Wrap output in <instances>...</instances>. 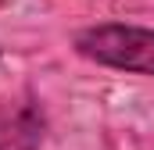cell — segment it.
Here are the masks:
<instances>
[{
	"label": "cell",
	"instance_id": "obj_1",
	"mask_svg": "<svg viewBox=\"0 0 154 150\" xmlns=\"http://www.w3.org/2000/svg\"><path fill=\"white\" fill-rule=\"evenodd\" d=\"M75 50L93 64L154 79V29L122 25V22L90 25L75 36Z\"/></svg>",
	"mask_w": 154,
	"mask_h": 150
},
{
	"label": "cell",
	"instance_id": "obj_2",
	"mask_svg": "<svg viewBox=\"0 0 154 150\" xmlns=\"http://www.w3.org/2000/svg\"><path fill=\"white\" fill-rule=\"evenodd\" d=\"M43 132H47V118L32 93L0 100V150H39Z\"/></svg>",
	"mask_w": 154,
	"mask_h": 150
},
{
	"label": "cell",
	"instance_id": "obj_3",
	"mask_svg": "<svg viewBox=\"0 0 154 150\" xmlns=\"http://www.w3.org/2000/svg\"><path fill=\"white\" fill-rule=\"evenodd\" d=\"M0 4H4V0H0Z\"/></svg>",
	"mask_w": 154,
	"mask_h": 150
}]
</instances>
